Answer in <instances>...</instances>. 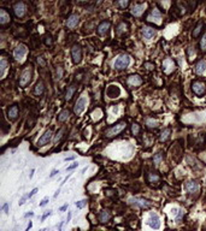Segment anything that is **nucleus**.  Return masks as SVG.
<instances>
[{"label": "nucleus", "instance_id": "nucleus-33", "mask_svg": "<svg viewBox=\"0 0 206 231\" xmlns=\"http://www.w3.org/2000/svg\"><path fill=\"white\" fill-rule=\"evenodd\" d=\"M146 124L148 125V126H151V128H154V126H158V122H157V120H154V119H151V118L146 119Z\"/></svg>", "mask_w": 206, "mask_h": 231}, {"label": "nucleus", "instance_id": "nucleus-37", "mask_svg": "<svg viewBox=\"0 0 206 231\" xmlns=\"http://www.w3.org/2000/svg\"><path fill=\"white\" fill-rule=\"evenodd\" d=\"M148 180H150V182H154V181H158V180H159V177H158L157 175H153V173H150Z\"/></svg>", "mask_w": 206, "mask_h": 231}, {"label": "nucleus", "instance_id": "nucleus-16", "mask_svg": "<svg viewBox=\"0 0 206 231\" xmlns=\"http://www.w3.org/2000/svg\"><path fill=\"white\" fill-rule=\"evenodd\" d=\"M145 9H146V4H134L133 10H132V13H133L134 16L139 17V16L142 15V12L145 11Z\"/></svg>", "mask_w": 206, "mask_h": 231}, {"label": "nucleus", "instance_id": "nucleus-28", "mask_svg": "<svg viewBox=\"0 0 206 231\" xmlns=\"http://www.w3.org/2000/svg\"><path fill=\"white\" fill-rule=\"evenodd\" d=\"M75 90H76V87H75V85H70V87H68L66 93H65V99H66V100H70V99H71L72 95H74V93H75Z\"/></svg>", "mask_w": 206, "mask_h": 231}, {"label": "nucleus", "instance_id": "nucleus-47", "mask_svg": "<svg viewBox=\"0 0 206 231\" xmlns=\"http://www.w3.org/2000/svg\"><path fill=\"white\" fill-rule=\"evenodd\" d=\"M79 166V164L77 163H75V164H72L71 166H69L68 167V171H70V170H74V169H76V167H77Z\"/></svg>", "mask_w": 206, "mask_h": 231}, {"label": "nucleus", "instance_id": "nucleus-39", "mask_svg": "<svg viewBox=\"0 0 206 231\" xmlns=\"http://www.w3.org/2000/svg\"><path fill=\"white\" fill-rule=\"evenodd\" d=\"M117 5L121 6V7H127L128 5H129V1H118V3H117Z\"/></svg>", "mask_w": 206, "mask_h": 231}, {"label": "nucleus", "instance_id": "nucleus-14", "mask_svg": "<svg viewBox=\"0 0 206 231\" xmlns=\"http://www.w3.org/2000/svg\"><path fill=\"white\" fill-rule=\"evenodd\" d=\"M51 137H52V131L51 130H46L44 132V135L39 138L38 146H45V144H47V143H48V141L51 140Z\"/></svg>", "mask_w": 206, "mask_h": 231}, {"label": "nucleus", "instance_id": "nucleus-35", "mask_svg": "<svg viewBox=\"0 0 206 231\" xmlns=\"http://www.w3.org/2000/svg\"><path fill=\"white\" fill-rule=\"evenodd\" d=\"M132 132H133V135H138L140 132V126L138 124H134L132 126Z\"/></svg>", "mask_w": 206, "mask_h": 231}, {"label": "nucleus", "instance_id": "nucleus-31", "mask_svg": "<svg viewBox=\"0 0 206 231\" xmlns=\"http://www.w3.org/2000/svg\"><path fill=\"white\" fill-rule=\"evenodd\" d=\"M200 49H201V52H206V33L200 40Z\"/></svg>", "mask_w": 206, "mask_h": 231}, {"label": "nucleus", "instance_id": "nucleus-3", "mask_svg": "<svg viewBox=\"0 0 206 231\" xmlns=\"http://www.w3.org/2000/svg\"><path fill=\"white\" fill-rule=\"evenodd\" d=\"M192 90L193 93L198 96H203L206 93V85L201 81H194L192 83Z\"/></svg>", "mask_w": 206, "mask_h": 231}, {"label": "nucleus", "instance_id": "nucleus-36", "mask_svg": "<svg viewBox=\"0 0 206 231\" xmlns=\"http://www.w3.org/2000/svg\"><path fill=\"white\" fill-rule=\"evenodd\" d=\"M86 205H87V201L86 200H81V201L76 202V207H77V208H83Z\"/></svg>", "mask_w": 206, "mask_h": 231}, {"label": "nucleus", "instance_id": "nucleus-4", "mask_svg": "<svg viewBox=\"0 0 206 231\" xmlns=\"http://www.w3.org/2000/svg\"><path fill=\"white\" fill-rule=\"evenodd\" d=\"M124 129H125V123L122 122V123L117 124V125H115V126H111L110 129H107L106 132H105V135H106L107 137H113V136H116V135L121 134V132L124 130Z\"/></svg>", "mask_w": 206, "mask_h": 231}, {"label": "nucleus", "instance_id": "nucleus-17", "mask_svg": "<svg viewBox=\"0 0 206 231\" xmlns=\"http://www.w3.org/2000/svg\"><path fill=\"white\" fill-rule=\"evenodd\" d=\"M79 22H80L79 16H77V15H71V16H70L69 18H68V21H66V27L70 28V29H74L75 27H77Z\"/></svg>", "mask_w": 206, "mask_h": 231}, {"label": "nucleus", "instance_id": "nucleus-5", "mask_svg": "<svg viewBox=\"0 0 206 231\" xmlns=\"http://www.w3.org/2000/svg\"><path fill=\"white\" fill-rule=\"evenodd\" d=\"M147 224L153 230H158L160 228V218L157 213H150V217L147 219Z\"/></svg>", "mask_w": 206, "mask_h": 231}, {"label": "nucleus", "instance_id": "nucleus-55", "mask_svg": "<svg viewBox=\"0 0 206 231\" xmlns=\"http://www.w3.org/2000/svg\"><path fill=\"white\" fill-rule=\"evenodd\" d=\"M33 216H34V213H33V212H30V213H27V214H25L24 217H27V218H28V217H33Z\"/></svg>", "mask_w": 206, "mask_h": 231}, {"label": "nucleus", "instance_id": "nucleus-22", "mask_svg": "<svg viewBox=\"0 0 206 231\" xmlns=\"http://www.w3.org/2000/svg\"><path fill=\"white\" fill-rule=\"evenodd\" d=\"M160 19H162V13L159 12V10H153L152 12L150 13V16H148V21H152V22H157V23H159L160 22Z\"/></svg>", "mask_w": 206, "mask_h": 231}, {"label": "nucleus", "instance_id": "nucleus-38", "mask_svg": "<svg viewBox=\"0 0 206 231\" xmlns=\"http://www.w3.org/2000/svg\"><path fill=\"white\" fill-rule=\"evenodd\" d=\"M63 132H64V129H60L59 131L57 132V135H56V137H54V141H56V142H57V141H58V140H59V138L62 137V134H63Z\"/></svg>", "mask_w": 206, "mask_h": 231}, {"label": "nucleus", "instance_id": "nucleus-49", "mask_svg": "<svg viewBox=\"0 0 206 231\" xmlns=\"http://www.w3.org/2000/svg\"><path fill=\"white\" fill-rule=\"evenodd\" d=\"M57 173H59V171H58V170H53V171H52V173L50 175V177H54Z\"/></svg>", "mask_w": 206, "mask_h": 231}, {"label": "nucleus", "instance_id": "nucleus-52", "mask_svg": "<svg viewBox=\"0 0 206 231\" xmlns=\"http://www.w3.org/2000/svg\"><path fill=\"white\" fill-rule=\"evenodd\" d=\"M38 61L40 63V64H41V65H45V61H44L42 59H41V58H39V59H38Z\"/></svg>", "mask_w": 206, "mask_h": 231}, {"label": "nucleus", "instance_id": "nucleus-7", "mask_svg": "<svg viewBox=\"0 0 206 231\" xmlns=\"http://www.w3.org/2000/svg\"><path fill=\"white\" fill-rule=\"evenodd\" d=\"M71 58L75 64H80L82 60V49L79 45H74L71 48Z\"/></svg>", "mask_w": 206, "mask_h": 231}, {"label": "nucleus", "instance_id": "nucleus-2", "mask_svg": "<svg viewBox=\"0 0 206 231\" xmlns=\"http://www.w3.org/2000/svg\"><path fill=\"white\" fill-rule=\"evenodd\" d=\"M129 64H130V57H129L128 54H121V55L115 60L113 66H115L116 69H118V70H122V69L128 67Z\"/></svg>", "mask_w": 206, "mask_h": 231}, {"label": "nucleus", "instance_id": "nucleus-18", "mask_svg": "<svg viewBox=\"0 0 206 231\" xmlns=\"http://www.w3.org/2000/svg\"><path fill=\"white\" fill-rule=\"evenodd\" d=\"M128 84L132 85V87H138L140 85L141 83H142V78H141L140 76H138V75H133V76H130L128 78Z\"/></svg>", "mask_w": 206, "mask_h": 231}, {"label": "nucleus", "instance_id": "nucleus-43", "mask_svg": "<svg viewBox=\"0 0 206 231\" xmlns=\"http://www.w3.org/2000/svg\"><path fill=\"white\" fill-rule=\"evenodd\" d=\"M57 75H58V78H60V77H62L63 70H62V67H60V66H58V69H57Z\"/></svg>", "mask_w": 206, "mask_h": 231}, {"label": "nucleus", "instance_id": "nucleus-56", "mask_svg": "<svg viewBox=\"0 0 206 231\" xmlns=\"http://www.w3.org/2000/svg\"><path fill=\"white\" fill-rule=\"evenodd\" d=\"M70 219H71V213H69V214H68V219H66V220L70 222Z\"/></svg>", "mask_w": 206, "mask_h": 231}, {"label": "nucleus", "instance_id": "nucleus-27", "mask_svg": "<svg viewBox=\"0 0 206 231\" xmlns=\"http://www.w3.org/2000/svg\"><path fill=\"white\" fill-rule=\"evenodd\" d=\"M201 30H203V23L199 22L198 24H197V27L194 28V30H193V33H192V36H193V37H198L199 34L201 33Z\"/></svg>", "mask_w": 206, "mask_h": 231}, {"label": "nucleus", "instance_id": "nucleus-30", "mask_svg": "<svg viewBox=\"0 0 206 231\" xmlns=\"http://www.w3.org/2000/svg\"><path fill=\"white\" fill-rule=\"evenodd\" d=\"M6 67H7V61H6V59H5V58H3V59L0 60V76H1V77L4 76Z\"/></svg>", "mask_w": 206, "mask_h": 231}, {"label": "nucleus", "instance_id": "nucleus-13", "mask_svg": "<svg viewBox=\"0 0 206 231\" xmlns=\"http://www.w3.org/2000/svg\"><path fill=\"white\" fill-rule=\"evenodd\" d=\"M106 94H107L109 97H112V99H113V97H118L119 94H121L119 87L118 85H110L109 88H107Z\"/></svg>", "mask_w": 206, "mask_h": 231}, {"label": "nucleus", "instance_id": "nucleus-15", "mask_svg": "<svg viewBox=\"0 0 206 231\" xmlns=\"http://www.w3.org/2000/svg\"><path fill=\"white\" fill-rule=\"evenodd\" d=\"M156 35H157V31H156L153 28L145 27V28L142 29V36H144V39H146V40H151V39L154 37Z\"/></svg>", "mask_w": 206, "mask_h": 231}, {"label": "nucleus", "instance_id": "nucleus-41", "mask_svg": "<svg viewBox=\"0 0 206 231\" xmlns=\"http://www.w3.org/2000/svg\"><path fill=\"white\" fill-rule=\"evenodd\" d=\"M27 199H29V196H28V195H25V196H23V198H22V199L19 200V202H18V204H19V206H22L23 204H24V202H25V200H27Z\"/></svg>", "mask_w": 206, "mask_h": 231}, {"label": "nucleus", "instance_id": "nucleus-42", "mask_svg": "<svg viewBox=\"0 0 206 231\" xmlns=\"http://www.w3.org/2000/svg\"><path fill=\"white\" fill-rule=\"evenodd\" d=\"M182 216H183V212H182V211L180 210V213L177 214V217H176V222L180 223V222H181V218H182Z\"/></svg>", "mask_w": 206, "mask_h": 231}, {"label": "nucleus", "instance_id": "nucleus-29", "mask_svg": "<svg viewBox=\"0 0 206 231\" xmlns=\"http://www.w3.org/2000/svg\"><path fill=\"white\" fill-rule=\"evenodd\" d=\"M44 90H45V85H44V83L40 81V82H38L36 85H35V90H34V91H35V94H36V95H40V94L44 93Z\"/></svg>", "mask_w": 206, "mask_h": 231}, {"label": "nucleus", "instance_id": "nucleus-34", "mask_svg": "<svg viewBox=\"0 0 206 231\" xmlns=\"http://www.w3.org/2000/svg\"><path fill=\"white\" fill-rule=\"evenodd\" d=\"M127 29V25H125V23H119L118 24V27H117V34H121V33H123Z\"/></svg>", "mask_w": 206, "mask_h": 231}, {"label": "nucleus", "instance_id": "nucleus-24", "mask_svg": "<svg viewBox=\"0 0 206 231\" xmlns=\"http://www.w3.org/2000/svg\"><path fill=\"white\" fill-rule=\"evenodd\" d=\"M69 114H70V112H69V109H63V111L58 114V117H57V120L58 122H65V120L69 118Z\"/></svg>", "mask_w": 206, "mask_h": 231}, {"label": "nucleus", "instance_id": "nucleus-54", "mask_svg": "<svg viewBox=\"0 0 206 231\" xmlns=\"http://www.w3.org/2000/svg\"><path fill=\"white\" fill-rule=\"evenodd\" d=\"M75 159V157H68V158H65V161H70V160H74Z\"/></svg>", "mask_w": 206, "mask_h": 231}, {"label": "nucleus", "instance_id": "nucleus-25", "mask_svg": "<svg viewBox=\"0 0 206 231\" xmlns=\"http://www.w3.org/2000/svg\"><path fill=\"white\" fill-rule=\"evenodd\" d=\"M110 218H111V214L107 212V211H101L99 213V220L101 222V223H106V222H109L110 220Z\"/></svg>", "mask_w": 206, "mask_h": 231}, {"label": "nucleus", "instance_id": "nucleus-9", "mask_svg": "<svg viewBox=\"0 0 206 231\" xmlns=\"http://www.w3.org/2000/svg\"><path fill=\"white\" fill-rule=\"evenodd\" d=\"M200 189V186L197 181H189L186 183V190L189 194H197Z\"/></svg>", "mask_w": 206, "mask_h": 231}, {"label": "nucleus", "instance_id": "nucleus-57", "mask_svg": "<svg viewBox=\"0 0 206 231\" xmlns=\"http://www.w3.org/2000/svg\"><path fill=\"white\" fill-rule=\"evenodd\" d=\"M58 194H59V189H58L57 192H56V194H54V198H57V196H58Z\"/></svg>", "mask_w": 206, "mask_h": 231}, {"label": "nucleus", "instance_id": "nucleus-11", "mask_svg": "<svg viewBox=\"0 0 206 231\" xmlns=\"http://www.w3.org/2000/svg\"><path fill=\"white\" fill-rule=\"evenodd\" d=\"M25 53H27V47H25V46L24 45H18L15 48L13 55H15V58H16L17 60H19V59H22V58L25 55Z\"/></svg>", "mask_w": 206, "mask_h": 231}, {"label": "nucleus", "instance_id": "nucleus-45", "mask_svg": "<svg viewBox=\"0 0 206 231\" xmlns=\"http://www.w3.org/2000/svg\"><path fill=\"white\" fill-rule=\"evenodd\" d=\"M3 211L5 212V214H7V213H9V205H7V204H4V206H3Z\"/></svg>", "mask_w": 206, "mask_h": 231}, {"label": "nucleus", "instance_id": "nucleus-20", "mask_svg": "<svg viewBox=\"0 0 206 231\" xmlns=\"http://www.w3.org/2000/svg\"><path fill=\"white\" fill-rule=\"evenodd\" d=\"M205 71H206V60L201 59V60H199V61L197 63V65H195V72H197L198 75H203Z\"/></svg>", "mask_w": 206, "mask_h": 231}, {"label": "nucleus", "instance_id": "nucleus-58", "mask_svg": "<svg viewBox=\"0 0 206 231\" xmlns=\"http://www.w3.org/2000/svg\"><path fill=\"white\" fill-rule=\"evenodd\" d=\"M40 231H47V230H46V229H41Z\"/></svg>", "mask_w": 206, "mask_h": 231}, {"label": "nucleus", "instance_id": "nucleus-40", "mask_svg": "<svg viewBox=\"0 0 206 231\" xmlns=\"http://www.w3.org/2000/svg\"><path fill=\"white\" fill-rule=\"evenodd\" d=\"M47 204H48V198H45L42 201L40 202V207H44V206H46Z\"/></svg>", "mask_w": 206, "mask_h": 231}, {"label": "nucleus", "instance_id": "nucleus-8", "mask_svg": "<svg viewBox=\"0 0 206 231\" xmlns=\"http://www.w3.org/2000/svg\"><path fill=\"white\" fill-rule=\"evenodd\" d=\"M86 105H87V99L85 96H81L80 99L77 100V102H76V105H75V107H74V112H75V114H77V115H80L82 112L85 111V108H86Z\"/></svg>", "mask_w": 206, "mask_h": 231}, {"label": "nucleus", "instance_id": "nucleus-6", "mask_svg": "<svg viewBox=\"0 0 206 231\" xmlns=\"http://www.w3.org/2000/svg\"><path fill=\"white\" fill-rule=\"evenodd\" d=\"M30 78H32V69L30 67H25L21 73L19 85L21 87H25L29 82H30Z\"/></svg>", "mask_w": 206, "mask_h": 231}, {"label": "nucleus", "instance_id": "nucleus-23", "mask_svg": "<svg viewBox=\"0 0 206 231\" xmlns=\"http://www.w3.org/2000/svg\"><path fill=\"white\" fill-rule=\"evenodd\" d=\"M7 114H9V117L12 119V120L16 119L17 115H18V107H17L16 105H13L12 107H10L9 111H7Z\"/></svg>", "mask_w": 206, "mask_h": 231}, {"label": "nucleus", "instance_id": "nucleus-44", "mask_svg": "<svg viewBox=\"0 0 206 231\" xmlns=\"http://www.w3.org/2000/svg\"><path fill=\"white\" fill-rule=\"evenodd\" d=\"M36 193H38V188H35V189H33V190H32V192H30V193H29V194H28V196H29V199H30V198H32V196H33V195H35V194H36Z\"/></svg>", "mask_w": 206, "mask_h": 231}, {"label": "nucleus", "instance_id": "nucleus-46", "mask_svg": "<svg viewBox=\"0 0 206 231\" xmlns=\"http://www.w3.org/2000/svg\"><path fill=\"white\" fill-rule=\"evenodd\" d=\"M51 212H52V211H47V212L45 213V214L42 216V218H41V220H42V222H44V220H45V219H46L47 217H48V216H51Z\"/></svg>", "mask_w": 206, "mask_h": 231}, {"label": "nucleus", "instance_id": "nucleus-26", "mask_svg": "<svg viewBox=\"0 0 206 231\" xmlns=\"http://www.w3.org/2000/svg\"><path fill=\"white\" fill-rule=\"evenodd\" d=\"M170 134H171V129L170 128H166L164 131H162V134H160V137H159V140L162 141V142H164V141H166L168 138L170 137Z\"/></svg>", "mask_w": 206, "mask_h": 231}, {"label": "nucleus", "instance_id": "nucleus-32", "mask_svg": "<svg viewBox=\"0 0 206 231\" xmlns=\"http://www.w3.org/2000/svg\"><path fill=\"white\" fill-rule=\"evenodd\" d=\"M162 160H163V155H162V153H157V154H154V157H153V161H154V164L159 165V164L162 163Z\"/></svg>", "mask_w": 206, "mask_h": 231}, {"label": "nucleus", "instance_id": "nucleus-19", "mask_svg": "<svg viewBox=\"0 0 206 231\" xmlns=\"http://www.w3.org/2000/svg\"><path fill=\"white\" fill-rule=\"evenodd\" d=\"M109 29H110V22L104 21L98 25V34L99 35H104V34H106Z\"/></svg>", "mask_w": 206, "mask_h": 231}, {"label": "nucleus", "instance_id": "nucleus-10", "mask_svg": "<svg viewBox=\"0 0 206 231\" xmlns=\"http://www.w3.org/2000/svg\"><path fill=\"white\" fill-rule=\"evenodd\" d=\"M163 70L166 73H170L171 71L175 70V63L171 58H166V59L163 61Z\"/></svg>", "mask_w": 206, "mask_h": 231}, {"label": "nucleus", "instance_id": "nucleus-51", "mask_svg": "<svg viewBox=\"0 0 206 231\" xmlns=\"http://www.w3.org/2000/svg\"><path fill=\"white\" fill-rule=\"evenodd\" d=\"M63 224H64V222H60V224H59V226H58V231H62V228H63Z\"/></svg>", "mask_w": 206, "mask_h": 231}, {"label": "nucleus", "instance_id": "nucleus-48", "mask_svg": "<svg viewBox=\"0 0 206 231\" xmlns=\"http://www.w3.org/2000/svg\"><path fill=\"white\" fill-rule=\"evenodd\" d=\"M145 66H146L147 69H148V70H152V69H153V65L151 64V63H146V64H145Z\"/></svg>", "mask_w": 206, "mask_h": 231}, {"label": "nucleus", "instance_id": "nucleus-21", "mask_svg": "<svg viewBox=\"0 0 206 231\" xmlns=\"http://www.w3.org/2000/svg\"><path fill=\"white\" fill-rule=\"evenodd\" d=\"M10 19H11L10 15H9L4 9H0V24H1V25H5L6 23L10 22Z\"/></svg>", "mask_w": 206, "mask_h": 231}, {"label": "nucleus", "instance_id": "nucleus-53", "mask_svg": "<svg viewBox=\"0 0 206 231\" xmlns=\"http://www.w3.org/2000/svg\"><path fill=\"white\" fill-rule=\"evenodd\" d=\"M66 208H68V205H64V206L60 207V211H65Z\"/></svg>", "mask_w": 206, "mask_h": 231}, {"label": "nucleus", "instance_id": "nucleus-1", "mask_svg": "<svg viewBox=\"0 0 206 231\" xmlns=\"http://www.w3.org/2000/svg\"><path fill=\"white\" fill-rule=\"evenodd\" d=\"M129 204L139 207V208H150L152 206V202L147 199H142V198H130L129 199Z\"/></svg>", "mask_w": 206, "mask_h": 231}, {"label": "nucleus", "instance_id": "nucleus-12", "mask_svg": "<svg viewBox=\"0 0 206 231\" xmlns=\"http://www.w3.org/2000/svg\"><path fill=\"white\" fill-rule=\"evenodd\" d=\"M13 10H15V13H16L17 17H23V16H24V13H25V5H24V3H23V1L16 3L15 6H13Z\"/></svg>", "mask_w": 206, "mask_h": 231}, {"label": "nucleus", "instance_id": "nucleus-50", "mask_svg": "<svg viewBox=\"0 0 206 231\" xmlns=\"http://www.w3.org/2000/svg\"><path fill=\"white\" fill-rule=\"evenodd\" d=\"M32 226H33V223L32 222H29V224H28V226H27V229H25V231H29L32 229Z\"/></svg>", "mask_w": 206, "mask_h": 231}]
</instances>
